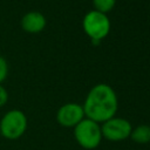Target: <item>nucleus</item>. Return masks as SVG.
Returning <instances> with one entry per match:
<instances>
[{
	"mask_svg": "<svg viewBox=\"0 0 150 150\" xmlns=\"http://www.w3.org/2000/svg\"><path fill=\"white\" fill-rule=\"evenodd\" d=\"M28 128L26 114L20 109H12L4 114L0 120V136L8 141L21 138Z\"/></svg>",
	"mask_w": 150,
	"mask_h": 150,
	"instance_id": "obj_3",
	"label": "nucleus"
},
{
	"mask_svg": "<svg viewBox=\"0 0 150 150\" xmlns=\"http://www.w3.org/2000/svg\"><path fill=\"white\" fill-rule=\"evenodd\" d=\"M129 138H131V141L137 144L150 143V125L149 124H139V125L132 128Z\"/></svg>",
	"mask_w": 150,
	"mask_h": 150,
	"instance_id": "obj_8",
	"label": "nucleus"
},
{
	"mask_svg": "<svg viewBox=\"0 0 150 150\" xmlns=\"http://www.w3.org/2000/svg\"><path fill=\"white\" fill-rule=\"evenodd\" d=\"M82 28L93 45H98L110 33L111 23L107 14L95 9L88 12L82 19Z\"/></svg>",
	"mask_w": 150,
	"mask_h": 150,
	"instance_id": "obj_2",
	"label": "nucleus"
},
{
	"mask_svg": "<svg viewBox=\"0 0 150 150\" xmlns=\"http://www.w3.org/2000/svg\"><path fill=\"white\" fill-rule=\"evenodd\" d=\"M82 107L87 118L102 124L116 116L118 98L112 87L107 83H97L88 91Z\"/></svg>",
	"mask_w": 150,
	"mask_h": 150,
	"instance_id": "obj_1",
	"label": "nucleus"
},
{
	"mask_svg": "<svg viewBox=\"0 0 150 150\" xmlns=\"http://www.w3.org/2000/svg\"><path fill=\"white\" fill-rule=\"evenodd\" d=\"M8 101V91L6 90V88L0 84V108L4 107Z\"/></svg>",
	"mask_w": 150,
	"mask_h": 150,
	"instance_id": "obj_11",
	"label": "nucleus"
},
{
	"mask_svg": "<svg viewBox=\"0 0 150 150\" xmlns=\"http://www.w3.org/2000/svg\"><path fill=\"white\" fill-rule=\"evenodd\" d=\"M20 25L25 32L30 34H36L45 29L47 25V20L42 13L38 11H30V12H27L21 18Z\"/></svg>",
	"mask_w": 150,
	"mask_h": 150,
	"instance_id": "obj_7",
	"label": "nucleus"
},
{
	"mask_svg": "<svg viewBox=\"0 0 150 150\" xmlns=\"http://www.w3.org/2000/svg\"><path fill=\"white\" fill-rule=\"evenodd\" d=\"M74 129V138L76 143L84 150H94L98 148L103 137L101 124L84 117Z\"/></svg>",
	"mask_w": 150,
	"mask_h": 150,
	"instance_id": "obj_4",
	"label": "nucleus"
},
{
	"mask_svg": "<svg viewBox=\"0 0 150 150\" xmlns=\"http://www.w3.org/2000/svg\"><path fill=\"white\" fill-rule=\"evenodd\" d=\"M116 5V0H93L94 9L101 13H109Z\"/></svg>",
	"mask_w": 150,
	"mask_h": 150,
	"instance_id": "obj_9",
	"label": "nucleus"
},
{
	"mask_svg": "<svg viewBox=\"0 0 150 150\" xmlns=\"http://www.w3.org/2000/svg\"><path fill=\"white\" fill-rule=\"evenodd\" d=\"M7 75H8V63L2 56H0V84L6 80Z\"/></svg>",
	"mask_w": 150,
	"mask_h": 150,
	"instance_id": "obj_10",
	"label": "nucleus"
},
{
	"mask_svg": "<svg viewBox=\"0 0 150 150\" xmlns=\"http://www.w3.org/2000/svg\"><path fill=\"white\" fill-rule=\"evenodd\" d=\"M132 125L124 117L114 116L101 124L102 137L109 142H122L130 137Z\"/></svg>",
	"mask_w": 150,
	"mask_h": 150,
	"instance_id": "obj_5",
	"label": "nucleus"
},
{
	"mask_svg": "<svg viewBox=\"0 0 150 150\" xmlns=\"http://www.w3.org/2000/svg\"><path fill=\"white\" fill-rule=\"evenodd\" d=\"M84 117L82 104L75 102L64 103L56 111V122L63 128H74Z\"/></svg>",
	"mask_w": 150,
	"mask_h": 150,
	"instance_id": "obj_6",
	"label": "nucleus"
}]
</instances>
